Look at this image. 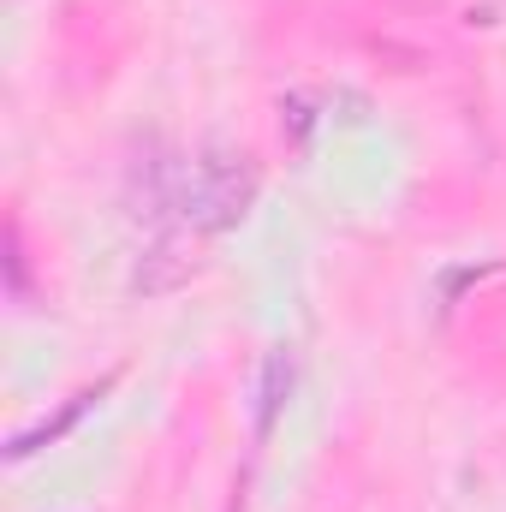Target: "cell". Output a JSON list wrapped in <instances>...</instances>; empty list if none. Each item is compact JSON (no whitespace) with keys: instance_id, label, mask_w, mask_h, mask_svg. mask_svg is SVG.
Listing matches in <instances>:
<instances>
[{"instance_id":"3957f363","label":"cell","mask_w":506,"mask_h":512,"mask_svg":"<svg viewBox=\"0 0 506 512\" xmlns=\"http://www.w3.org/2000/svg\"><path fill=\"white\" fill-rule=\"evenodd\" d=\"M286 387H292V358H286V352H274V358H268V370H262V405H256V435H268V429H274V417H280V399H286Z\"/></svg>"},{"instance_id":"7a4b0ae2","label":"cell","mask_w":506,"mask_h":512,"mask_svg":"<svg viewBox=\"0 0 506 512\" xmlns=\"http://www.w3.org/2000/svg\"><path fill=\"white\" fill-rule=\"evenodd\" d=\"M102 387H108V382H102ZM102 387H90V393H78V399H66V411H60V417H42L36 429H24V435H12V447H6V459H30V453H36L42 441H60V435H66V429H72V423H78V417H84V411L96 405V399H102Z\"/></svg>"},{"instance_id":"6da1fadb","label":"cell","mask_w":506,"mask_h":512,"mask_svg":"<svg viewBox=\"0 0 506 512\" xmlns=\"http://www.w3.org/2000/svg\"><path fill=\"white\" fill-rule=\"evenodd\" d=\"M245 203H251V161L233 149H209L173 179V209L191 227H227L245 215Z\"/></svg>"}]
</instances>
